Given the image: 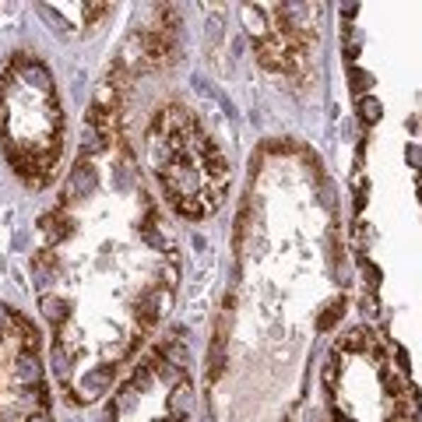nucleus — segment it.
Wrapping results in <instances>:
<instances>
[{"label": "nucleus", "instance_id": "6e6552de", "mask_svg": "<svg viewBox=\"0 0 422 422\" xmlns=\"http://www.w3.org/2000/svg\"><path fill=\"white\" fill-rule=\"evenodd\" d=\"M25 78L32 81V85H39V89H46L50 96H53V78H50V71H46V64H25Z\"/></svg>", "mask_w": 422, "mask_h": 422}, {"label": "nucleus", "instance_id": "2eb2a0df", "mask_svg": "<svg viewBox=\"0 0 422 422\" xmlns=\"http://www.w3.org/2000/svg\"><path fill=\"white\" fill-rule=\"evenodd\" d=\"M363 275H366V282H370V285H380V271H377L370 261H363Z\"/></svg>", "mask_w": 422, "mask_h": 422}, {"label": "nucleus", "instance_id": "412c9836", "mask_svg": "<svg viewBox=\"0 0 422 422\" xmlns=\"http://www.w3.org/2000/svg\"><path fill=\"white\" fill-rule=\"evenodd\" d=\"M7 324H11V314H7V310L0 307V327H7Z\"/></svg>", "mask_w": 422, "mask_h": 422}, {"label": "nucleus", "instance_id": "a211bd4d", "mask_svg": "<svg viewBox=\"0 0 422 422\" xmlns=\"http://www.w3.org/2000/svg\"><path fill=\"white\" fill-rule=\"evenodd\" d=\"M366 194H370V187H366V183H359V198H355V208H359V211L366 208Z\"/></svg>", "mask_w": 422, "mask_h": 422}, {"label": "nucleus", "instance_id": "aec40b11", "mask_svg": "<svg viewBox=\"0 0 422 422\" xmlns=\"http://www.w3.org/2000/svg\"><path fill=\"white\" fill-rule=\"evenodd\" d=\"M409 155H412V166H422V152H419V148H412Z\"/></svg>", "mask_w": 422, "mask_h": 422}, {"label": "nucleus", "instance_id": "6ab92c4d", "mask_svg": "<svg viewBox=\"0 0 422 422\" xmlns=\"http://www.w3.org/2000/svg\"><path fill=\"white\" fill-rule=\"evenodd\" d=\"M99 422H116V405H106V412Z\"/></svg>", "mask_w": 422, "mask_h": 422}, {"label": "nucleus", "instance_id": "0eeeda50", "mask_svg": "<svg viewBox=\"0 0 422 422\" xmlns=\"http://www.w3.org/2000/svg\"><path fill=\"white\" fill-rule=\"evenodd\" d=\"M39 307H42V316H46L50 324H64L67 303H64L60 296H39Z\"/></svg>", "mask_w": 422, "mask_h": 422}, {"label": "nucleus", "instance_id": "ddd939ff", "mask_svg": "<svg viewBox=\"0 0 422 422\" xmlns=\"http://www.w3.org/2000/svg\"><path fill=\"white\" fill-rule=\"evenodd\" d=\"M39 14H42V21H50L57 32H67V25L60 21V14H57V7H50V4H39Z\"/></svg>", "mask_w": 422, "mask_h": 422}, {"label": "nucleus", "instance_id": "dca6fc26", "mask_svg": "<svg viewBox=\"0 0 422 422\" xmlns=\"http://www.w3.org/2000/svg\"><path fill=\"white\" fill-rule=\"evenodd\" d=\"M218 35H222V18L215 14V18H208V39L211 42H218Z\"/></svg>", "mask_w": 422, "mask_h": 422}, {"label": "nucleus", "instance_id": "1a4fd4ad", "mask_svg": "<svg viewBox=\"0 0 422 422\" xmlns=\"http://www.w3.org/2000/svg\"><path fill=\"white\" fill-rule=\"evenodd\" d=\"M173 205H176V211H180L187 222H198V218L205 215V205H201L198 198H183V194H176V198H173Z\"/></svg>", "mask_w": 422, "mask_h": 422}, {"label": "nucleus", "instance_id": "4468645a", "mask_svg": "<svg viewBox=\"0 0 422 422\" xmlns=\"http://www.w3.org/2000/svg\"><path fill=\"white\" fill-rule=\"evenodd\" d=\"M341 348H352V352H359V348H363V331H348V334L341 338Z\"/></svg>", "mask_w": 422, "mask_h": 422}, {"label": "nucleus", "instance_id": "f257e3e1", "mask_svg": "<svg viewBox=\"0 0 422 422\" xmlns=\"http://www.w3.org/2000/svg\"><path fill=\"white\" fill-rule=\"evenodd\" d=\"M96 169L89 166V159H78V166L71 169V180H67V201H81L96 190Z\"/></svg>", "mask_w": 422, "mask_h": 422}, {"label": "nucleus", "instance_id": "9d476101", "mask_svg": "<svg viewBox=\"0 0 422 422\" xmlns=\"http://www.w3.org/2000/svg\"><path fill=\"white\" fill-rule=\"evenodd\" d=\"M355 109H359V120L363 123H377L384 116V106H380V99H373V96H363Z\"/></svg>", "mask_w": 422, "mask_h": 422}, {"label": "nucleus", "instance_id": "423d86ee", "mask_svg": "<svg viewBox=\"0 0 422 422\" xmlns=\"http://www.w3.org/2000/svg\"><path fill=\"white\" fill-rule=\"evenodd\" d=\"M345 310H348V300H345V296L331 300V303L320 310V316H316V327H320V331H331V327H338V324H341V316H345Z\"/></svg>", "mask_w": 422, "mask_h": 422}, {"label": "nucleus", "instance_id": "f8f14e48", "mask_svg": "<svg viewBox=\"0 0 422 422\" xmlns=\"http://www.w3.org/2000/svg\"><path fill=\"white\" fill-rule=\"evenodd\" d=\"M53 370H57V377H60V380H67V377H71V363H67V352H64L60 345L53 348Z\"/></svg>", "mask_w": 422, "mask_h": 422}, {"label": "nucleus", "instance_id": "f03ea898", "mask_svg": "<svg viewBox=\"0 0 422 422\" xmlns=\"http://www.w3.org/2000/svg\"><path fill=\"white\" fill-rule=\"evenodd\" d=\"M109 384H113V366H99V370H92V373L81 380V387H78L74 398H78V401H96Z\"/></svg>", "mask_w": 422, "mask_h": 422}, {"label": "nucleus", "instance_id": "20e7f679", "mask_svg": "<svg viewBox=\"0 0 422 422\" xmlns=\"http://www.w3.org/2000/svg\"><path fill=\"white\" fill-rule=\"evenodd\" d=\"M14 373H18V380H21V384L35 387V384L42 380V366H39V355H35V352H21V355H14Z\"/></svg>", "mask_w": 422, "mask_h": 422}, {"label": "nucleus", "instance_id": "f3484780", "mask_svg": "<svg viewBox=\"0 0 422 422\" xmlns=\"http://www.w3.org/2000/svg\"><path fill=\"white\" fill-rule=\"evenodd\" d=\"M384 387H387V394H401V377H394V373H391Z\"/></svg>", "mask_w": 422, "mask_h": 422}, {"label": "nucleus", "instance_id": "39448f33", "mask_svg": "<svg viewBox=\"0 0 422 422\" xmlns=\"http://www.w3.org/2000/svg\"><path fill=\"white\" fill-rule=\"evenodd\" d=\"M194 409V387L183 380V384H176L173 391H169V412H173V419H187V412Z\"/></svg>", "mask_w": 422, "mask_h": 422}, {"label": "nucleus", "instance_id": "9b49d317", "mask_svg": "<svg viewBox=\"0 0 422 422\" xmlns=\"http://www.w3.org/2000/svg\"><path fill=\"white\" fill-rule=\"evenodd\" d=\"M348 85H352V92H366L370 85H373V74H366V71H348Z\"/></svg>", "mask_w": 422, "mask_h": 422}, {"label": "nucleus", "instance_id": "7ed1b4c3", "mask_svg": "<svg viewBox=\"0 0 422 422\" xmlns=\"http://www.w3.org/2000/svg\"><path fill=\"white\" fill-rule=\"evenodd\" d=\"M39 229L46 232V239H50V243H60L64 236H71V232H74V222H71L64 211H50V215H42V218H39Z\"/></svg>", "mask_w": 422, "mask_h": 422}, {"label": "nucleus", "instance_id": "5701e85b", "mask_svg": "<svg viewBox=\"0 0 422 422\" xmlns=\"http://www.w3.org/2000/svg\"><path fill=\"white\" fill-rule=\"evenodd\" d=\"M159 422H176V419H159Z\"/></svg>", "mask_w": 422, "mask_h": 422}, {"label": "nucleus", "instance_id": "4be33fe9", "mask_svg": "<svg viewBox=\"0 0 422 422\" xmlns=\"http://www.w3.org/2000/svg\"><path fill=\"white\" fill-rule=\"evenodd\" d=\"M28 422H42V419H39V416H35V419H28Z\"/></svg>", "mask_w": 422, "mask_h": 422}]
</instances>
